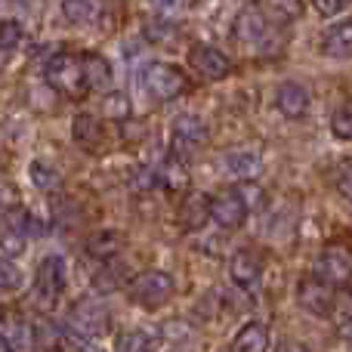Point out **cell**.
Instances as JSON below:
<instances>
[{
    "mask_svg": "<svg viewBox=\"0 0 352 352\" xmlns=\"http://www.w3.org/2000/svg\"><path fill=\"white\" fill-rule=\"evenodd\" d=\"M173 278L164 269H146L130 281V300L140 303L142 309H161L173 297Z\"/></svg>",
    "mask_w": 352,
    "mask_h": 352,
    "instance_id": "1",
    "label": "cell"
},
{
    "mask_svg": "<svg viewBox=\"0 0 352 352\" xmlns=\"http://www.w3.org/2000/svg\"><path fill=\"white\" fill-rule=\"evenodd\" d=\"M109 324H111L109 309L93 297L78 300V303L72 306V312H68V331H72L74 337H80V340H96V337H102L105 331H109Z\"/></svg>",
    "mask_w": 352,
    "mask_h": 352,
    "instance_id": "2",
    "label": "cell"
},
{
    "mask_svg": "<svg viewBox=\"0 0 352 352\" xmlns=\"http://www.w3.org/2000/svg\"><path fill=\"white\" fill-rule=\"evenodd\" d=\"M62 291H65V263L59 256H43L34 272V291H31V297H34V303L41 309H53L59 303Z\"/></svg>",
    "mask_w": 352,
    "mask_h": 352,
    "instance_id": "3",
    "label": "cell"
},
{
    "mask_svg": "<svg viewBox=\"0 0 352 352\" xmlns=\"http://www.w3.org/2000/svg\"><path fill=\"white\" fill-rule=\"evenodd\" d=\"M142 87H146V93L152 99L170 102V99H176L186 90V78H182V72L176 65H170V62H155V65H148L146 74H142Z\"/></svg>",
    "mask_w": 352,
    "mask_h": 352,
    "instance_id": "4",
    "label": "cell"
},
{
    "mask_svg": "<svg viewBox=\"0 0 352 352\" xmlns=\"http://www.w3.org/2000/svg\"><path fill=\"white\" fill-rule=\"evenodd\" d=\"M47 80L56 93L65 96H80L84 90V78H80V59L72 53H56L47 62Z\"/></svg>",
    "mask_w": 352,
    "mask_h": 352,
    "instance_id": "5",
    "label": "cell"
},
{
    "mask_svg": "<svg viewBox=\"0 0 352 352\" xmlns=\"http://www.w3.org/2000/svg\"><path fill=\"white\" fill-rule=\"evenodd\" d=\"M188 68L201 74L204 80H223L232 72V62L223 50L210 47V43H192L188 50Z\"/></svg>",
    "mask_w": 352,
    "mask_h": 352,
    "instance_id": "6",
    "label": "cell"
},
{
    "mask_svg": "<svg viewBox=\"0 0 352 352\" xmlns=\"http://www.w3.org/2000/svg\"><path fill=\"white\" fill-rule=\"evenodd\" d=\"M316 275L312 278H318L322 285H328V287H337V285H346L349 281V272H352V266H349V254L343 248H328V250H322L318 254V260H316Z\"/></svg>",
    "mask_w": 352,
    "mask_h": 352,
    "instance_id": "7",
    "label": "cell"
},
{
    "mask_svg": "<svg viewBox=\"0 0 352 352\" xmlns=\"http://www.w3.org/2000/svg\"><path fill=\"white\" fill-rule=\"evenodd\" d=\"M297 300L300 306H303L306 312H312V316H331L337 306V297H334V287L322 285L318 278H303L297 287Z\"/></svg>",
    "mask_w": 352,
    "mask_h": 352,
    "instance_id": "8",
    "label": "cell"
},
{
    "mask_svg": "<svg viewBox=\"0 0 352 352\" xmlns=\"http://www.w3.org/2000/svg\"><path fill=\"white\" fill-rule=\"evenodd\" d=\"M207 213H210V219L217 226H223V229H238V226H244V219H248V210H244L241 198H238L235 192L217 195V198L207 204Z\"/></svg>",
    "mask_w": 352,
    "mask_h": 352,
    "instance_id": "9",
    "label": "cell"
},
{
    "mask_svg": "<svg viewBox=\"0 0 352 352\" xmlns=\"http://www.w3.org/2000/svg\"><path fill=\"white\" fill-rule=\"evenodd\" d=\"M269 34V22L256 6H244L235 16V37L244 43V47H260Z\"/></svg>",
    "mask_w": 352,
    "mask_h": 352,
    "instance_id": "10",
    "label": "cell"
},
{
    "mask_svg": "<svg viewBox=\"0 0 352 352\" xmlns=\"http://www.w3.org/2000/svg\"><path fill=\"white\" fill-rule=\"evenodd\" d=\"M229 275L238 287H254L263 275V256L250 248L238 250V254H232V260H229Z\"/></svg>",
    "mask_w": 352,
    "mask_h": 352,
    "instance_id": "11",
    "label": "cell"
},
{
    "mask_svg": "<svg viewBox=\"0 0 352 352\" xmlns=\"http://www.w3.org/2000/svg\"><path fill=\"white\" fill-rule=\"evenodd\" d=\"M223 167H226V173L235 176L238 182H250L260 176L263 158H260V152H254V148H235V152L223 155Z\"/></svg>",
    "mask_w": 352,
    "mask_h": 352,
    "instance_id": "12",
    "label": "cell"
},
{
    "mask_svg": "<svg viewBox=\"0 0 352 352\" xmlns=\"http://www.w3.org/2000/svg\"><path fill=\"white\" fill-rule=\"evenodd\" d=\"M207 140V124L198 115H179L173 121V146L176 152H192Z\"/></svg>",
    "mask_w": 352,
    "mask_h": 352,
    "instance_id": "13",
    "label": "cell"
},
{
    "mask_svg": "<svg viewBox=\"0 0 352 352\" xmlns=\"http://www.w3.org/2000/svg\"><path fill=\"white\" fill-rule=\"evenodd\" d=\"M278 109L285 118H303L306 111H309V90H306L303 84H297V80H285V84L278 87Z\"/></svg>",
    "mask_w": 352,
    "mask_h": 352,
    "instance_id": "14",
    "label": "cell"
},
{
    "mask_svg": "<svg viewBox=\"0 0 352 352\" xmlns=\"http://www.w3.org/2000/svg\"><path fill=\"white\" fill-rule=\"evenodd\" d=\"M80 78H84V87L90 90H102V87L111 84V65L102 53H87L80 56Z\"/></svg>",
    "mask_w": 352,
    "mask_h": 352,
    "instance_id": "15",
    "label": "cell"
},
{
    "mask_svg": "<svg viewBox=\"0 0 352 352\" xmlns=\"http://www.w3.org/2000/svg\"><path fill=\"white\" fill-rule=\"evenodd\" d=\"M72 136L78 146H84L87 152H99V146H102V124L96 121L93 115H74L72 121Z\"/></svg>",
    "mask_w": 352,
    "mask_h": 352,
    "instance_id": "16",
    "label": "cell"
},
{
    "mask_svg": "<svg viewBox=\"0 0 352 352\" xmlns=\"http://www.w3.org/2000/svg\"><path fill=\"white\" fill-rule=\"evenodd\" d=\"M269 349V331L260 322H248L232 340V352H266Z\"/></svg>",
    "mask_w": 352,
    "mask_h": 352,
    "instance_id": "17",
    "label": "cell"
},
{
    "mask_svg": "<svg viewBox=\"0 0 352 352\" xmlns=\"http://www.w3.org/2000/svg\"><path fill=\"white\" fill-rule=\"evenodd\" d=\"M155 182H158V186H164L167 192H182V188L188 186V170H186V164H182L176 155L164 158V164L155 170Z\"/></svg>",
    "mask_w": 352,
    "mask_h": 352,
    "instance_id": "18",
    "label": "cell"
},
{
    "mask_svg": "<svg viewBox=\"0 0 352 352\" xmlns=\"http://www.w3.org/2000/svg\"><path fill=\"white\" fill-rule=\"evenodd\" d=\"M322 50L328 56H349L352 50V22H337L324 31Z\"/></svg>",
    "mask_w": 352,
    "mask_h": 352,
    "instance_id": "19",
    "label": "cell"
},
{
    "mask_svg": "<svg viewBox=\"0 0 352 352\" xmlns=\"http://www.w3.org/2000/svg\"><path fill=\"white\" fill-rule=\"evenodd\" d=\"M31 343H34L37 349H43V352H53V349H59V343H62V331H59V324H53V322H34V328H31Z\"/></svg>",
    "mask_w": 352,
    "mask_h": 352,
    "instance_id": "20",
    "label": "cell"
},
{
    "mask_svg": "<svg viewBox=\"0 0 352 352\" xmlns=\"http://www.w3.org/2000/svg\"><path fill=\"white\" fill-rule=\"evenodd\" d=\"M28 179L34 182V188H41V192H53V188L62 182V173L56 170V167L43 164V161H31L28 164Z\"/></svg>",
    "mask_w": 352,
    "mask_h": 352,
    "instance_id": "21",
    "label": "cell"
},
{
    "mask_svg": "<svg viewBox=\"0 0 352 352\" xmlns=\"http://www.w3.org/2000/svg\"><path fill=\"white\" fill-rule=\"evenodd\" d=\"M62 12H65V19L74 25H90L93 19L99 16V6L93 3V0H65Z\"/></svg>",
    "mask_w": 352,
    "mask_h": 352,
    "instance_id": "22",
    "label": "cell"
},
{
    "mask_svg": "<svg viewBox=\"0 0 352 352\" xmlns=\"http://www.w3.org/2000/svg\"><path fill=\"white\" fill-rule=\"evenodd\" d=\"M0 340H3L12 352L22 349L25 340H28V331H25V322H22V318H16V316L3 318V322H0Z\"/></svg>",
    "mask_w": 352,
    "mask_h": 352,
    "instance_id": "23",
    "label": "cell"
},
{
    "mask_svg": "<svg viewBox=\"0 0 352 352\" xmlns=\"http://www.w3.org/2000/svg\"><path fill=\"white\" fill-rule=\"evenodd\" d=\"M142 34H146L148 43H167V41H173L176 25L170 22V19L158 16V19H148V22L142 25Z\"/></svg>",
    "mask_w": 352,
    "mask_h": 352,
    "instance_id": "24",
    "label": "cell"
},
{
    "mask_svg": "<svg viewBox=\"0 0 352 352\" xmlns=\"http://www.w3.org/2000/svg\"><path fill=\"white\" fill-rule=\"evenodd\" d=\"M115 352H152V337L146 331H124L115 340Z\"/></svg>",
    "mask_w": 352,
    "mask_h": 352,
    "instance_id": "25",
    "label": "cell"
},
{
    "mask_svg": "<svg viewBox=\"0 0 352 352\" xmlns=\"http://www.w3.org/2000/svg\"><path fill=\"white\" fill-rule=\"evenodd\" d=\"M121 241H124V238L118 235V232H99V235L90 238V254H93V256H102V260H109V256L118 254Z\"/></svg>",
    "mask_w": 352,
    "mask_h": 352,
    "instance_id": "26",
    "label": "cell"
},
{
    "mask_svg": "<svg viewBox=\"0 0 352 352\" xmlns=\"http://www.w3.org/2000/svg\"><path fill=\"white\" fill-rule=\"evenodd\" d=\"M105 118H111V121H130V99L127 93L115 90L105 96Z\"/></svg>",
    "mask_w": 352,
    "mask_h": 352,
    "instance_id": "27",
    "label": "cell"
},
{
    "mask_svg": "<svg viewBox=\"0 0 352 352\" xmlns=\"http://www.w3.org/2000/svg\"><path fill=\"white\" fill-rule=\"evenodd\" d=\"M93 287H96L99 294H111L121 287V272H118L111 263H105L102 269H99L96 275H93Z\"/></svg>",
    "mask_w": 352,
    "mask_h": 352,
    "instance_id": "28",
    "label": "cell"
},
{
    "mask_svg": "<svg viewBox=\"0 0 352 352\" xmlns=\"http://www.w3.org/2000/svg\"><path fill=\"white\" fill-rule=\"evenodd\" d=\"M22 250H25V235L16 229H10V226H3V229H0V254L22 256Z\"/></svg>",
    "mask_w": 352,
    "mask_h": 352,
    "instance_id": "29",
    "label": "cell"
},
{
    "mask_svg": "<svg viewBox=\"0 0 352 352\" xmlns=\"http://www.w3.org/2000/svg\"><path fill=\"white\" fill-rule=\"evenodd\" d=\"M331 133L337 136V140L346 142L352 136V115H349V105H340V109H334V115H331Z\"/></svg>",
    "mask_w": 352,
    "mask_h": 352,
    "instance_id": "30",
    "label": "cell"
},
{
    "mask_svg": "<svg viewBox=\"0 0 352 352\" xmlns=\"http://www.w3.org/2000/svg\"><path fill=\"white\" fill-rule=\"evenodd\" d=\"M235 195L241 198L244 210H254V207H263V201H266V192H263L260 186H254V182H241V186L235 188Z\"/></svg>",
    "mask_w": 352,
    "mask_h": 352,
    "instance_id": "31",
    "label": "cell"
},
{
    "mask_svg": "<svg viewBox=\"0 0 352 352\" xmlns=\"http://www.w3.org/2000/svg\"><path fill=\"white\" fill-rule=\"evenodd\" d=\"M19 41H22V25H19L16 19L0 22V50H3V53H10V50L19 47Z\"/></svg>",
    "mask_w": 352,
    "mask_h": 352,
    "instance_id": "32",
    "label": "cell"
},
{
    "mask_svg": "<svg viewBox=\"0 0 352 352\" xmlns=\"http://www.w3.org/2000/svg\"><path fill=\"white\" fill-rule=\"evenodd\" d=\"M22 285V272H19L16 263L0 260V291H16Z\"/></svg>",
    "mask_w": 352,
    "mask_h": 352,
    "instance_id": "33",
    "label": "cell"
},
{
    "mask_svg": "<svg viewBox=\"0 0 352 352\" xmlns=\"http://www.w3.org/2000/svg\"><path fill=\"white\" fill-rule=\"evenodd\" d=\"M130 182H133L136 188H152V186H158V182H155V170H148V167H136L133 176H130Z\"/></svg>",
    "mask_w": 352,
    "mask_h": 352,
    "instance_id": "34",
    "label": "cell"
},
{
    "mask_svg": "<svg viewBox=\"0 0 352 352\" xmlns=\"http://www.w3.org/2000/svg\"><path fill=\"white\" fill-rule=\"evenodd\" d=\"M337 188H340L343 198H349V161H340V170H337Z\"/></svg>",
    "mask_w": 352,
    "mask_h": 352,
    "instance_id": "35",
    "label": "cell"
},
{
    "mask_svg": "<svg viewBox=\"0 0 352 352\" xmlns=\"http://www.w3.org/2000/svg\"><path fill=\"white\" fill-rule=\"evenodd\" d=\"M142 133H146V127L140 121H124V140H133V136L140 140Z\"/></svg>",
    "mask_w": 352,
    "mask_h": 352,
    "instance_id": "36",
    "label": "cell"
},
{
    "mask_svg": "<svg viewBox=\"0 0 352 352\" xmlns=\"http://www.w3.org/2000/svg\"><path fill=\"white\" fill-rule=\"evenodd\" d=\"M269 10L278 12L281 19H285V16H300V6H297V3H272Z\"/></svg>",
    "mask_w": 352,
    "mask_h": 352,
    "instance_id": "37",
    "label": "cell"
},
{
    "mask_svg": "<svg viewBox=\"0 0 352 352\" xmlns=\"http://www.w3.org/2000/svg\"><path fill=\"white\" fill-rule=\"evenodd\" d=\"M12 201H16V188L6 179H0V204H12Z\"/></svg>",
    "mask_w": 352,
    "mask_h": 352,
    "instance_id": "38",
    "label": "cell"
},
{
    "mask_svg": "<svg viewBox=\"0 0 352 352\" xmlns=\"http://www.w3.org/2000/svg\"><path fill=\"white\" fill-rule=\"evenodd\" d=\"M316 10L324 12V16H334V12L343 10V3H324V0H322V3H316Z\"/></svg>",
    "mask_w": 352,
    "mask_h": 352,
    "instance_id": "39",
    "label": "cell"
},
{
    "mask_svg": "<svg viewBox=\"0 0 352 352\" xmlns=\"http://www.w3.org/2000/svg\"><path fill=\"white\" fill-rule=\"evenodd\" d=\"M281 352H312L306 343H297V340H291V343H285V349Z\"/></svg>",
    "mask_w": 352,
    "mask_h": 352,
    "instance_id": "40",
    "label": "cell"
},
{
    "mask_svg": "<svg viewBox=\"0 0 352 352\" xmlns=\"http://www.w3.org/2000/svg\"><path fill=\"white\" fill-rule=\"evenodd\" d=\"M0 352H12V349H10V346H6V343H3V340H0Z\"/></svg>",
    "mask_w": 352,
    "mask_h": 352,
    "instance_id": "41",
    "label": "cell"
},
{
    "mask_svg": "<svg viewBox=\"0 0 352 352\" xmlns=\"http://www.w3.org/2000/svg\"><path fill=\"white\" fill-rule=\"evenodd\" d=\"M3 62H6V53H3V50H0V68H3Z\"/></svg>",
    "mask_w": 352,
    "mask_h": 352,
    "instance_id": "42",
    "label": "cell"
}]
</instances>
